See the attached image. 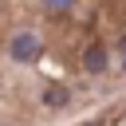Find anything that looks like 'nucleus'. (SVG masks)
Listing matches in <instances>:
<instances>
[{
  "label": "nucleus",
  "instance_id": "obj_1",
  "mask_svg": "<svg viewBox=\"0 0 126 126\" xmlns=\"http://www.w3.org/2000/svg\"><path fill=\"white\" fill-rule=\"evenodd\" d=\"M39 51H43V43H39L35 32H20V35H12V43H8V55H12L16 63H35Z\"/></svg>",
  "mask_w": 126,
  "mask_h": 126
},
{
  "label": "nucleus",
  "instance_id": "obj_2",
  "mask_svg": "<svg viewBox=\"0 0 126 126\" xmlns=\"http://www.w3.org/2000/svg\"><path fill=\"white\" fill-rule=\"evenodd\" d=\"M83 71H87V75H102V71H106V47H102V43H91V47L83 51Z\"/></svg>",
  "mask_w": 126,
  "mask_h": 126
},
{
  "label": "nucleus",
  "instance_id": "obj_3",
  "mask_svg": "<svg viewBox=\"0 0 126 126\" xmlns=\"http://www.w3.org/2000/svg\"><path fill=\"white\" fill-rule=\"evenodd\" d=\"M43 106H51V110L67 106V91H63V87H47V91H43Z\"/></svg>",
  "mask_w": 126,
  "mask_h": 126
},
{
  "label": "nucleus",
  "instance_id": "obj_4",
  "mask_svg": "<svg viewBox=\"0 0 126 126\" xmlns=\"http://www.w3.org/2000/svg\"><path fill=\"white\" fill-rule=\"evenodd\" d=\"M75 0H43V8H51V12H67Z\"/></svg>",
  "mask_w": 126,
  "mask_h": 126
},
{
  "label": "nucleus",
  "instance_id": "obj_5",
  "mask_svg": "<svg viewBox=\"0 0 126 126\" xmlns=\"http://www.w3.org/2000/svg\"><path fill=\"white\" fill-rule=\"evenodd\" d=\"M118 51H122V55H126V35H122V39H118Z\"/></svg>",
  "mask_w": 126,
  "mask_h": 126
},
{
  "label": "nucleus",
  "instance_id": "obj_6",
  "mask_svg": "<svg viewBox=\"0 0 126 126\" xmlns=\"http://www.w3.org/2000/svg\"><path fill=\"white\" fill-rule=\"evenodd\" d=\"M122 71H126V55H122Z\"/></svg>",
  "mask_w": 126,
  "mask_h": 126
}]
</instances>
